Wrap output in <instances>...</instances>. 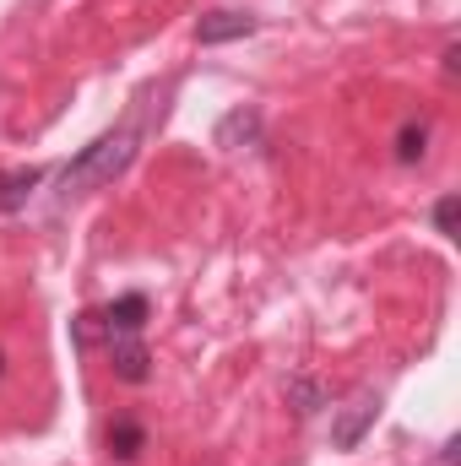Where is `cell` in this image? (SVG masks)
Wrapping results in <instances>:
<instances>
[{"instance_id":"1","label":"cell","mask_w":461,"mask_h":466,"mask_svg":"<svg viewBox=\"0 0 461 466\" xmlns=\"http://www.w3.org/2000/svg\"><path fill=\"white\" fill-rule=\"evenodd\" d=\"M136 125H115V130H104L98 141H87L71 163H66V174H60V190L66 196H82V190H93V185H109L119 179L125 168H130V157H136Z\"/></svg>"},{"instance_id":"2","label":"cell","mask_w":461,"mask_h":466,"mask_svg":"<svg viewBox=\"0 0 461 466\" xmlns=\"http://www.w3.org/2000/svg\"><path fill=\"white\" fill-rule=\"evenodd\" d=\"M147 320H152V299H147V293H119L109 309L93 315V326H98L109 342H115V337H141Z\"/></svg>"},{"instance_id":"3","label":"cell","mask_w":461,"mask_h":466,"mask_svg":"<svg viewBox=\"0 0 461 466\" xmlns=\"http://www.w3.org/2000/svg\"><path fill=\"white\" fill-rule=\"evenodd\" d=\"M374 418H380V396H374V390H364L353 407H343V412L332 418V451H358V445H364V434L374 429Z\"/></svg>"},{"instance_id":"4","label":"cell","mask_w":461,"mask_h":466,"mask_svg":"<svg viewBox=\"0 0 461 466\" xmlns=\"http://www.w3.org/2000/svg\"><path fill=\"white\" fill-rule=\"evenodd\" d=\"M255 27H261V16H250V11H207V16L196 22V44H207V49L239 44V38H250Z\"/></svg>"},{"instance_id":"5","label":"cell","mask_w":461,"mask_h":466,"mask_svg":"<svg viewBox=\"0 0 461 466\" xmlns=\"http://www.w3.org/2000/svg\"><path fill=\"white\" fill-rule=\"evenodd\" d=\"M109 369H115V380H125V385H147L152 380V358L141 348V337H115L109 342Z\"/></svg>"},{"instance_id":"6","label":"cell","mask_w":461,"mask_h":466,"mask_svg":"<svg viewBox=\"0 0 461 466\" xmlns=\"http://www.w3.org/2000/svg\"><path fill=\"white\" fill-rule=\"evenodd\" d=\"M212 141H218L223 152H239V147H261V115H255V109H229V115L218 119Z\"/></svg>"},{"instance_id":"7","label":"cell","mask_w":461,"mask_h":466,"mask_svg":"<svg viewBox=\"0 0 461 466\" xmlns=\"http://www.w3.org/2000/svg\"><path fill=\"white\" fill-rule=\"evenodd\" d=\"M44 185V168H0V212H22L33 201V190Z\"/></svg>"},{"instance_id":"8","label":"cell","mask_w":461,"mask_h":466,"mask_svg":"<svg viewBox=\"0 0 461 466\" xmlns=\"http://www.w3.org/2000/svg\"><path fill=\"white\" fill-rule=\"evenodd\" d=\"M104 440H109V456H115V461H136V456L147 451V429H141L136 418H115Z\"/></svg>"},{"instance_id":"9","label":"cell","mask_w":461,"mask_h":466,"mask_svg":"<svg viewBox=\"0 0 461 466\" xmlns=\"http://www.w3.org/2000/svg\"><path fill=\"white\" fill-rule=\"evenodd\" d=\"M288 401H293V412H299V418H310V412H321V407H326V385H321V380H310V374H293V380H288Z\"/></svg>"},{"instance_id":"10","label":"cell","mask_w":461,"mask_h":466,"mask_svg":"<svg viewBox=\"0 0 461 466\" xmlns=\"http://www.w3.org/2000/svg\"><path fill=\"white\" fill-rule=\"evenodd\" d=\"M424 152H429V125L424 119H407L396 130V163H424Z\"/></svg>"},{"instance_id":"11","label":"cell","mask_w":461,"mask_h":466,"mask_svg":"<svg viewBox=\"0 0 461 466\" xmlns=\"http://www.w3.org/2000/svg\"><path fill=\"white\" fill-rule=\"evenodd\" d=\"M456 196H440L435 201V212H429V223H435V233H446V238H456Z\"/></svg>"},{"instance_id":"12","label":"cell","mask_w":461,"mask_h":466,"mask_svg":"<svg viewBox=\"0 0 461 466\" xmlns=\"http://www.w3.org/2000/svg\"><path fill=\"white\" fill-rule=\"evenodd\" d=\"M0 374H5V352H0Z\"/></svg>"}]
</instances>
